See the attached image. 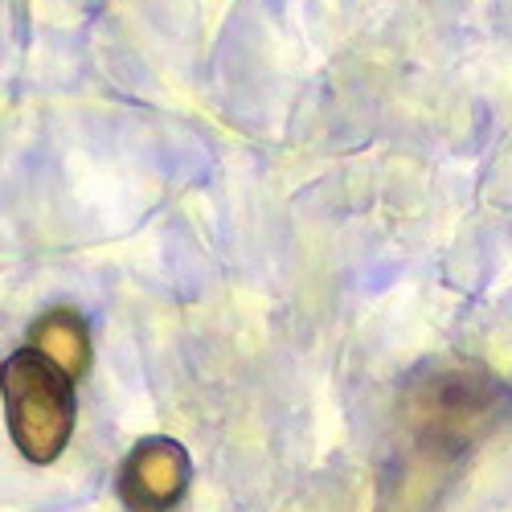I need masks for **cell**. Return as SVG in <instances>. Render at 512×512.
Masks as SVG:
<instances>
[{
  "label": "cell",
  "instance_id": "cell-1",
  "mask_svg": "<svg viewBox=\"0 0 512 512\" xmlns=\"http://www.w3.org/2000/svg\"><path fill=\"white\" fill-rule=\"evenodd\" d=\"M512 394L500 377L476 365H435L431 377H418L406 398V422L422 447L467 451L508 418Z\"/></svg>",
  "mask_w": 512,
  "mask_h": 512
},
{
  "label": "cell",
  "instance_id": "cell-2",
  "mask_svg": "<svg viewBox=\"0 0 512 512\" xmlns=\"http://www.w3.org/2000/svg\"><path fill=\"white\" fill-rule=\"evenodd\" d=\"M5 402L9 431L29 459L46 463L66 447L74 426V373L50 361L37 345L21 349L5 365Z\"/></svg>",
  "mask_w": 512,
  "mask_h": 512
},
{
  "label": "cell",
  "instance_id": "cell-3",
  "mask_svg": "<svg viewBox=\"0 0 512 512\" xmlns=\"http://www.w3.org/2000/svg\"><path fill=\"white\" fill-rule=\"evenodd\" d=\"M185 451L177 443H140L123 467V500L136 512H168L185 492Z\"/></svg>",
  "mask_w": 512,
  "mask_h": 512
},
{
  "label": "cell",
  "instance_id": "cell-4",
  "mask_svg": "<svg viewBox=\"0 0 512 512\" xmlns=\"http://www.w3.org/2000/svg\"><path fill=\"white\" fill-rule=\"evenodd\" d=\"M37 349L50 361H58L66 373H78L82 361H87V336H82V324L70 320L66 312H58V320L37 328Z\"/></svg>",
  "mask_w": 512,
  "mask_h": 512
}]
</instances>
